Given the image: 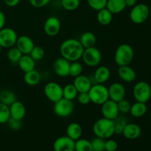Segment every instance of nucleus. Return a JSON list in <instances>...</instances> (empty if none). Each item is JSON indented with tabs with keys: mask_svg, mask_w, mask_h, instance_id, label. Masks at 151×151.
Segmentation results:
<instances>
[{
	"mask_svg": "<svg viewBox=\"0 0 151 151\" xmlns=\"http://www.w3.org/2000/svg\"><path fill=\"white\" fill-rule=\"evenodd\" d=\"M84 48L79 40L68 38L63 41L60 46V53L61 57L69 62L78 61L82 58Z\"/></svg>",
	"mask_w": 151,
	"mask_h": 151,
	"instance_id": "nucleus-1",
	"label": "nucleus"
},
{
	"mask_svg": "<svg viewBox=\"0 0 151 151\" xmlns=\"http://www.w3.org/2000/svg\"><path fill=\"white\" fill-rule=\"evenodd\" d=\"M95 137L108 139L114 134V120L102 117L95 121L92 127Z\"/></svg>",
	"mask_w": 151,
	"mask_h": 151,
	"instance_id": "nucleus-2",
	"label": "nucleus"
},
{
	"mask_svg": "<svg viewBox=\"0 0 151 151\" xmlns=\"http://www.w3.org/2000/svg\"><path fill=\"white\" fill-rule=\"evenodd\" d=\"M114 58L118 66L130 65L134 60V50L130 44H122L116 47Z\"/></svg>",
	"mask_w": 151,
	"mask_h": 151,
	"instance_id": "nucleus-3",
	"label": "nucleus"
},
{
	"mask_svg": "<svg viewBox=\"0 0 151 151\" xmlns=\"http://www.w3.org/2000/svg\"><path fill=\"white\" fill-rule=\"evenodd\" d=\"M88 94L91 102L95 105L101 106L109 99L108 87L104 84L95 83L92 85L88 91Z\"/></svg>",
	"mask_w": 151,
	"mask_h": 151,
	"instance_id": "nucleus-4",
	"label": "nucleus"
},
{
	"mask_svg": "<svg viewBox=\"0 0 151 151\" xmlns=\"http://www.w3.org/2000/svg\"><path fill=\"white\" fill-rule=\"evenodd\" d=\"M130 19L135 24H142L150 16V8L145 4H137L130 12Z\"/></svg>",
	"mask_w": 151,
	"mask_h": 151,
	"instance_id": "nucleus-5",
	"label": "nucleus"
},
{
	"mask_svg": "<svg viewBox=\"0 0 151 151\" xmlns=\"http://www.w3.org/2000/svg\"><path fill=\"white\" fill-rule=\"evenodd\" d=\"M133 96L136 101L146 103L151 97V87L146 81H139L134 85Z\"/></svg>",
	"mask_w": 151,
	"mask_h": 151,
	"instance_id": "nucleus-6",
	"label": "nucleus"
},
{
	"mask_svg": "<svg viewBox=\"0 0 151 151\" xmlns=\"http://www.w3.org/2000/svg\"><path fill=\"white\" fill-rule=\"evenodd\" d=\"M81 59L86 66L95 67L99 66L102 60L101 52L95 47L84 49Z\"/></svg>",
	"mask_w": 151,
	"mask_h": 151,
	"instance_id": "nucleus-7",
	"label": "nucleus"
},
{
	"mask_svg": "<svg viewBox=\"0 0 151 151\" xmlns=\"http://www.w3.org/2000/svg\"><path fill=\"white\" fill-rule=\"evenodd\" d=\"M74 109H75V106H74L73 101L66 100L63 97L54 103L53 111L55 115H57L59 117L66 118L72 114Z\"/></svg>",
	"mask_w": 151,
	"mask_h": 151,
	"instance_id": "nucleus-8",
	"label": "nucleus"
},
{
	"mask_svg": "<svg viewBox=\"0 0 151 151\" xmlns=\"http://www.w3.org/2000/svg\"><path fill=\"white\" fill-rule=\"evenodd\" d=\"M18 34L10 27H3L0 29V45L2 48L9 49L16 46Z\"/></svg>",
	"mask_w": 151,
	"mask_h": 151,
	"instance_id": "nucleus-9",
	"label": "nucleus"
},
{
	"mask_svg": "<svg viewBox=\"0 0 151 151\" xmlns=\"http://www.w3.org/2000/svg\"><path fill=\"white\" fill-rule=\"evenodd\" d=\"M44 93L50 101L55 103L63 98V86L54 81L49 82L44 86Z\"/></svg>",
	"mask_w": 151,
	"mask_h": 151,
	"instance_id": "nucleus-10",
	"label": "nucleus"
},
{
	"mask_svg": "<svg viewBox=\"0 0 151 151\" xmlns=\"http://www.w3.org/2000/svg\"><path fill=\"white\" fill-rule=\"evenodd\" d=\"M101 114L103 117L115 120L120 114L118 109L117 103L109 99L101 105Z\"/></svg>",
	"mask_w": 151,
	"mask_h": 151,
	"instance_id": "nucleus-11",
	"label": "nucleus"
},
{
	"mask_svg": "<svg viewBox=\"0 0 151 151\" xmlns=\"http://www.w3.org/2000/svg\"><path fill=\"white\" fill-rule=\"evenodd\" d=\"M61 28L60 19L56 16H50L44 24V31L47 35L55 37L59 34Z\"/></svg>",
	"mask_w": 151,
	"mask_h": 151,
	"instance_id": "nucleus-12",
	"label": "nucleus"
},
{
	"mask_svg": "<svg viewBox=\"0 0 151 151\" xmlns=\"http://www.w3.org/2000/svg\"><path fill=\"white\" fill-rule=\"evenodd\" d=\"M108 90H109V95L110 100L118 103L122 99L125 98L126 90H125L123 84L121 83H113L109 86V87H108Z\"/></svg>",
	"mask_w": 151,
	"mask_h": 151,
	"instance_id": "nucleus-13",
	"label": "nucleus"
},
{
	"mask_svg": "<svg viewBox=\"0 0 151 151\" xmlns=\"http://www.w3.org/2000/svg\"><path fill=\"white\" fill-rule=\"evenodd\" d=\"M75 141L67 136H62L55 139L53 144L54 151H75Z\"/></svg>",
	"mask_w": 151,
	"mask_h": 151,
	"instance_id": "nucleus-14",
	"label": "nucleus"
},
{
	"mask_svg": "<svg viewBox=\"0 0 151 151\" xmlns=\"http://www.w3.org/2000/svg\"><path fill=\"white\" fill-rule=\"evenodd\" d=\"M70 63L69 60L64 58H58L53 63V69L58 76L60 78H66L69 76V67Z\"/></svg>",
	"mask_w": 151,
	"mask_h": 151,
	"instance_id": "nucleus-15",
	"label": "nucleus"
},
{
	"mask_svg": "<svg viewBox=\"0 0 151 151\" xmlns=\"http://www.w3.org/2000/svg\"><path fill=\"white\" fill-rule=\"evenodd\" d=\"M16 47L23 55H29L32 48L35 47V43L30 37L23 35L18 37Z\"/></svg>",
	"mask_w": 151,
	"mask_h": 151,
	"instance_id": "nucleus-16",
	"label": "nucleus"
},
{
	"mask_svg": "<svg viewBox=\"0 0 151 151\" xmlns=\"http://www.w3.org/2000/svg\"><path fill=\"white\" fill-rule=\"evenodd\" d=\"M73 85L78 90V93L88 92L93 85L91 79L86 75H81L74 78Z\"/></svg>",
	"mask_w": 151,
	"mask_h": 151,
	"instance_id": "nucleus-17",
	"label": "nucleus"
},
{
	"mask_svg": "<svg viewBox=\"0 0 151 151\" xmlns=\"http://www.w3.org/2000/svg\"><path fill=\"white\" fill-rule=\"evenodd\" d=\"M119 78L125 83H132L137 78V73L135 70L130 65L119 66L117 69Z\"/></svg>",
	"mask_w": 151,
	"mask_h": 151,
	"instance_id": "nucleus-18",
	"label": "nucleus"
},
{
	"mask_svg": "<svg viewBox=\"0 0 151 151\" xmlns=\"http://www.w3.org/2000/svg\"><path fill=\"white\" fill-rule=\"evenodd\" d=\"M122 134L127 139H137L141 136L142 128L137 124L128 123V122L124 127Z\"/></svg>",
	"mask_w": 151,
	"mask_h": 151,
	"instance_id": "nucleus-19",
	"label": "nucleus"
},
{
	"mask_svg": "<svg viewBox=\"0 0 151 151\" xmlns=\"http://www.w3.org/2000/svg\"><path fill=\"white\" fill-rule=\"evenodd\" d=\"M10 117L14 119L22 120L26 115V108L24 105L20 101L16 100V102L9 106Z\"/></svg>",
	"mask_w": 151,
	"mask_h": 151,
	"instance_id": "nucleus-20",
	"label": "nucleus"
},
{
	"mask_svg": "<svg viewBox=\"0 0 151 151\" xmlns=\"http://www.w3.org/2000/svg\"><path fill=\"white\" fill-rule=\"evenodd\" d=\"M111 77V71L106 66H100L96 69L94 73V79L96 83L104 84Z\"/></svg>",
	"mask_w": 151,
	"mask_h": 151,
	"instance_id": "nucleus-21",
	"label": "nucleus"
},
{
	"mask_svg": "<svg viewBox=\"0 0 151 151\" xmlns=\"http://www.w3.org/2000/svg\"><path fill=\"white\" fill-rule=\"evenodd\" d=\"M17 64L19 69L24 73L33 70L35 67V61L30 57L29 55H23Z\"/></svg>",
	"mask_w": 151,
	"mask_h": 151,
	"instance_id": "nucleus-22",
	"label": "nucleus"
},
{
	"mask_svg": "<svg viewBox=\"0 0 151 151\" xmlns=\"http://www.w3.org/2000/svg\"><path fill=\"white\" fill-rule=\"evenodd\" d=\"M66 133L67 137L73 139L74 141H76L81 138L83 134L82 126L78 122H71L66 128Z\"/></svg>",
	"mask_w": 151,
	"mask_h": 151,
	"instance_id": "nucleus-23",
	"label": "nucleus"
},
{
	"mask_svg": "<svg viewBox=\"0 0 151 151\" xmlns=\"http://www.w3.org/2000/svg\"><path fill=\"white\" fill-rule=\"evenodd\" d=\"M127 6L125 0H108L106 8L112 14H118L125 10Z\"/></svg>",
	"mask_w": 151,
	"mask_h": 151,
	"instance_id": "nucleus-24",
	"label": "nucleus"
},
{
	"mask_svg": "<svg viewBox=\"0 0 151 151\" xmlns=\"http://www.w3.org/2000/svg\"><path fill=\"white\" fill-rule=\"evenodd\" d=\"M41 75L38 70L33 69L32 71L26 72L24 75V81L25 83L30 86H36L41 82Z\"/></svg>",
	"mask_w": 151,
	"mask_h": 151,
	"instance_id": "nucleus-25",
	"label": "nucleus"
},
{
	"mask_svg": "<svg viewBox=\"0 0 151 151\" xmlns=\"http://www.w3.org/2000/svg\"><path fill=\"white\" fill-rule=\"evenodd\" d=\"M147 111V107L146 103H141V102H136L134 104L131 105L130 112L131 115L135 118L142 117L146 114Z\"/></svg>",
	"mask_w": 151,
	"mask_h": 151,
	"instance_id": "nucleus-26",
	"label": "nucleus"
},
{
	"mask_svg": "<svg viewBox=\"0 0 151 151\" xmlns=\"http://www.w3.org/2000/svg\"><path fill=\"white\" fill-rule=\"evenodd\" d=\"M80 42L82 44L84 49L89 48V47H94L97 42V38L96 35L93 33L92 32H83L81 35V38L79 39Z\"/></svg>",
	"mask_w": 151,
	"mask_h": 151,
	"instance_id": "nucleus-27",
	"label": "nucleus"
},
{
	"mask_svg": "<svg viewBox=\"0 0 151 151\" xmlns=\"http://www.w3.org/2000/svg\"><path fill=\"white\" fill-rule=\"evenodd\" d=\"M113 15L107 8H103L97 11V20L100 24L107 26L110 24L113 20Z\"/></svg>",
	"mask_w": 151,
	"mask_h": 151,
	"instance_id": "nucleus-28",
	"label": "nucleus"
},
{
	"mask_svg": "<svg viewBox=\"0 0 151 151\" xmlns=\"http://www.w3.org/2000/svg\"><path fill=\"white\" fill-rule=\"evenodd\" d=\"M17 100L16 94L13 91L4 89L0 91V102L7 106H10Z\"/></svg>",
	"mask_w": 151,
	"mask_h": 151,
	"instance_id": "nucleus-29",
	"label": "nucleus"
},
{
	"mask_svg": "<svg viewBox=\"0 0 151 151\" xmlns=\"http://www.w3.org/2000/svg\"><path fill=\"white\" fill-rule=\"evenodd\" d=\"M78 94V91L73 83L66 84L63 87V97L66 100L73 101Z\"/></svg>",
	"mask_w": 151,
	"mask_h": 151,
	"instance_id": "nucleus-30",
	"label": "nucleus"
},
{
	"mask_svg": "<svg viewBox=\"0 0 151 151\" xmlns=\"http://www.w3.org/2000/svg\"><path fill=\"white\" fill-rule=\"evenodd\" d=\"M22 55H23V54L21 52L20 50L16 46L11 47V48H9L8 51L7 52V59L12 63H16V64H17Z\"/></svg>",
	"mask_w": 151,
	"mask_h": 151,
	"instance_id": "nucleus-31",
	"label": "nucleus"
},
{
	"mask_svg": "<svg viewBox=\"0 0 151 151\" xmlns=\"http://www.w3.org/2000/svg\"><path fill=\"white\" fill-rule=\"evenodd\" d=\"M75 151H93L91 141L86 139H79L75 141Z\"/></svg>",
	"mask_w": 151,
	"mask_h": 151,
	"instance_id": "nucleus-32",
	"label": "nucleus"
},
{
	"mask_svg": "<svg viewBox=\"0 0 151 151\" xmlns=\"http://www.w3.org/2000/svg\"><path fill=\"white\" fill-rule=\"evenodd\" d=\"M83 69V65L78 60L71 62L70 67H69V75L72 78L79 76V75H82Z\"/></svg>",
	"mask_w": 151,
	"mask_h": 151,
	"instance_id": "nucleus-33",
	"label": "nucleus"
},
{
	"mask_svg": "<svg viewBox=\"0 0 151 151\" xmlns=\"http://www.w3.org/2000/svg\"><path fill=\"white\" fill-rule=\"evenodd\" d=\"M29 55L35 61H38L44 58L45 56V51H44V49L41 46L35 45Z\"/></svg>",
	"mask_w": 151,
	"mask_h": 151,
	"instance_id": "nucleus-34",
	"label": "nucleus"
},
{
	"mask_svg": "<svg viewBox=\"0 0 151 151\" xmlns=\"http://www.w3.org/2000/svg\"><path fill=\"white\" fill-rule=\"evenodd\" d=\"M61 6L64 10L68 11H73L79 7L80 0H60Z\"/></svg>",
	"mask_w": 151,
	"mask_h": 151,
	"instance_id": "nucleus-35",
	"label": "nucleus"
},
{
	"mask_svg": "<svg viewBox=\"0 0 151 151\" xmlns=\"http://www.w3.org/2000/svg\"><path fill=\"white\" fill-rule=\"evenodd\" d=\"M10 109L9 106L0 102V124H5L10 119Z\"/></svg>",
	"mask_w": 151,
	"mask_h": 151,
	"instance_id": "nucleus-36",
	"label": "nucleus"
},
{
	"mask_svg": "<svg viewBox=\"0 0 151 151\" xmlns=\"http://www.w3.org/2000/svg\"><path fill=\"white\" fill-rule=\"evenodd\" d=\"M108 0H87L88 6L92 10L99 11L103 8H106Z\"/></svg>",
	"mask_w": 151,
	"mask_h": 151,
	"instance_id": "nucleus-37",
	"label": "nucleus"
},
{
	"mask_svg": "<svg viewBox=\"0 0 151 151\" xmlns=\"http://www.w3.org/2000/svg\"><path fill=\"white\" fill-rule=\"evenodd\" d=\"M128 123L126 119L124 117H119V115L114 120V134L120 135L122 134L125 125Z\"/></svg>",
	"mask_w": 151,
	"mask_h": 151,
	"instance_id": "nucleus-38",
	"label": "nucleus"
},
{
	"mask_svg": "<svg viewBox=\"0 0 151 151\" xmlns=\"http://www.w3.org/2000/svg\"><path fill=\"white\" fill-rule=\"evenodd\" d=\"M105 143L106 139L96 137L91 141L93 151H105Z\"/></svg>",
	"mask_w": 151,
	"mask_h": 151,
	"instance_id": "nucleus-39",
	"label": "nucleus"
},
{
	"mask_svg": "<svg viewBox=\"0 0 151 151\" xmlns=\"http://www.w3.org/2000/svg\"><path fill=\"white\" fill-rule=\"evenodd\" d=\"M118 109H119V113L121 114H128L130 112L131 104L128 100H125V98L117 103Z\"/></svg>",
	"mask_w": 151,
	"mask_h": 151,
	"instance_id": "nucleus-40",
	"label": "nucleus"
},
{
	"mask_svg": "<svg viewBox=\"0 0 151 151\" xmlns=\"http://www.w3.org/2000/svg\"><path fill=\"white\" fill-rule=\"evenodd\" d=\"M7 124L8 125L9 128L11 130H13V131H18L22 126V120L14 119V118L12 117H10V119L7 122Z\"/></svg>",
	"mask_w": 151,
	"mask_h": 151,
	"instance_id": "nucleus-41",
	"label": "nucleus"
},
{
	"mask_svg": "<svg viewBox=\"0 0 151 151\" xmlns=\"http://www.w3.org/2000/svg\"><path fill=\"white\" fill-rule=\"evenodd\" d=\"M77 100H78V103L81 105H88L91 103V100H90L89 94L88 92H81L78 93V96H77Z\"/></svg>",
	"mask_w": 151,
	"mask_h": 151,
	"instance_id": "nucleus-42",
	"label": "nucleus"
},
{
	"mask_svg": "<svg viewBox=\"0 0 151 151\" xmlns=\"http://www.w3.org/2000/svg\"><path fill=\"white\" fill-rule=\"evenodd\" d=\"M118 148V143L115 140L108 139L105 143V150L106 151H116Z\"/></svg>",
	"mask_w": 151,
	"mask_h": 151,
	"instance_id": "nucleus-43",
	"label": "nucleus"
},
{
	"mask_svg": "<svg viewBox=\"0 0 151 151\" xmlns=\"http://www.w3.org/2000/svg\"><path fill=\"white\" fill-rule=\"evenodd\" d=\"M29 4L35 8H41L47 6L51 0H28Z\"/></svg>",
	"mask_w": 151,
	"mask_h": 151,
	"instance_id": "nucleus-44",
	"label": "nucleus"
},
{
	"mask_svg": "<svg viewBox=\"0 0 151 151\" xmlns=\"http://www.w3.org/2000/svg\"><path fill=\"white\" fill-rule=\"evenodd\" d=\"M4 3L10 7H14L19 4L21 0H3Z\"/></svg>",
	"mask_w": 151,
	"mask_h": 151,
	"instance_id": "nucleus-45",
	"label": "nucleus"
},
{
	"mask_svg": "<svg viewBox=\"0 0 151 151\" xmlns=\"http://www.w3.org/2000/svg\"><path fill=\"white\" fill-rule=\"evenodd\" d=\"M6 22V17L4 13L1 10H0V29L4 27Z\"/></svg>",
	"mask_w": 151,
	"mask_h": 151,
	"instance_id": "nucleus-46",
	"label": "nucleus"
},
{
	"mask_svg": "<svg viewBox=\"0 0 151 151\" xmlns=\"http://www.w3.org/2000/svg\"><path fill=\"white\" fill-rule=\"evenodd\" d=\"M125 4H126L127 7H133L134 5L137 4V0H125Z\"/></svg>",
	"mask_w": 151,
	"mask_h": 151,
	"instance_id": "nucleus-47",
	"label": "nucleus"
},
{
	"mask_svg": "<svg viewBox=\"0 0 151 151\" xmlns=\"http://www.w3.org/2000/svg\"><path fill=\"white\" fill-rule=\"evenodd\" d=\"M1 50H2V47H1V46L0 45V53H1Z\"/></svg>",
	"mask_w": 151,
	"mask_h": 151,
	"instance_id": "nucleus-48",
	"label": "nucleus"
},
{
	"mask_svg": "<svg viewBox=\"0 0 151 151\" xmlns=\"http://www.w3.org/2000/svg\"><path fill=\"white\" fill-rule=\"evenodd\" d=\"M150 19H151V7L150 8Z\"/></svg>",
	"mask_w": 151,
	"mask_h": 151,
	"instance_id": "nucleus-49",
	"label": "nucleus"
},
{
	"mask_svg": "<svg viewBox=\"0 0 151 151\" xmlns=\"http://www.w3.org/2000/svg\"><path fill=\"white\" fill-rule=\"evenodd\" d=\"M150 122H151V113H150Z\"/></svg>",
	"mask_w": 151,
	"mask_h": 151,
	"instance_id": "nucleus-50",
	"label": "nucleus"
}]
</instances>
